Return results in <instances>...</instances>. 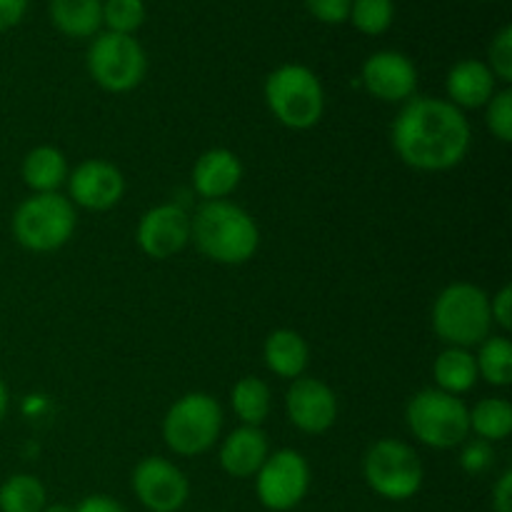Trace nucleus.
<instances>
[{"label": "nucleus", "instance_id": "obj_1", "mask_svg": "<svg viewBox=\"0 0 512 512\" xmlns=\"http://www.w3.org/2000/svg\"><path fill=\"white\" fill-rule=\"evenodd\" d=\"M393 148L405 165L423 173H443L468 158L470 123L460 108L443 98H410L393 130Z\"/></svg>", "mask_w": 512, "mask_h": 512}, {"label": "nucleus", "instance_id": "obj_2", "mask_svg": "<svg viewBox=\"0 0 512 512\" xmlns=\"http://www.w3.org/2000/svg\"><path fill=\"white\" fill-rule=\"evenodd\" d=\"M190 240L218 265H243L260 248V230L253 215L230 200H205L190 220Z\"/></svg>", "mask_w": 512, "mask_h": 512}, {"label": "nucleus", "instance_id": "obj_3", "mask_svg": "<svg viewBox=\"0 0 512 512\" xmlns=\"http://www.w3.org/2000/svg\"><path fill=\"white\" fill-rule=\"evenodd\" d=\"M265 105L280 125L310 130L325 113V90L318 75L300 63H285L265 78Z\"/></svg>", "mask_w": 512, "mask_h": 512}, {"label": "nucleus", "instance_id": "obj_4", "mask_svg": "<svg viewBox=\"0 0 512 512\" xmlns=\"http://www.w3.org/2000/svg\"><path fill=\"white\" fill-rule=\"evenodd\" d=\"M493 328L490 295L480 285L453 283L440 290L433 305V330L448 348H475Z\"/></svg>", "mask_w": 512, "mask_h": 512}, {"label": "nucleus", "instance_id": "obj_5", "mask_svg": "<svg viewBox=\"0 0 512 512\" xmlns=\"http://www.w3.org/2000/svg\"><path fill=\"white\" fill-rule=\"evenodd\" d=\"M405 423L420 443L435 450L458 448L470 438V408L463 398L438 388H425L410 398Z\"/></svg>", "mask_w": 512, "mask_h": 512}, {"label": "nucleus", "instance_id": "obj_6", "mask_svg": "<svg viewBox=\"0 0 512 512\" xmlns=\"http://www.w3.org/2000/svg\"><path fill=\"white\" fill-rule=\"evenodd\" d=\"M75 205L60 193H33L13 215V235L30 253H53L75 233Z\"/></svg>", "mask_w": 512, "mask_h": 512}, {"label": "nucleus", "instance_id": "obj_7", "mask_svg": "<svg viewBox=\"0 0 512 512\" xmlns=\"http://www.w3.org/2000/svg\"><path fill=\"white\" fill-rule=\"evenodd\" d=\"M223 430V408L208 393H188L175 400L163 418V440L175 455L195 458L213 448Z\"/></svg>", "mask_w": 512, "mask_h": 512}, {"label": "nucleus", "instance_id": "obj_8", "mask_svg": "<svg viewBox=\"0 0 512 512\" xmlns=\"http://www.w3.org/2000/svg\"><path fill=\"white\" fill-rule=\"evenodd\" d=\"M363 478L368 488L383 500L403 503L423 488L425 470L418 453L403 440L383 438L365 453Z\"/></svg>", "mask_w": 512, "mask_h": 512}, {"label": "nucleus", "instance_id": "obj_9", "mask_svg": "<svg viewBox=\"0 0 512 512\" xmlns=\"http://www.w3.org/2000/svg\"><path fill=\"white\" fill-rule=\"evenodd\" d=\"M148 70L143 45L135 35L98 33L88 48V73L108 93H128L138 88Z\"/></svg>", "mask_w": 512, "mask_h": 512}, {"label": "nucleus", "instance_id": "obj_10", "mask_svg": "<svg viewBox=\"0 0 512 512\" xmlns=\"http://www.w3.org/2000/svg\"><path fill=\"white\" fill-rule=\"evenodd\" d=\"M310 490V465L298 450L283 448L270 453L255 473V493L263 508L288 512L298 508Z\"/></svg>", "mask_w": 512, "mask_h": 512}, {"label": "nucleus", "instance_id": "obj_11", "mask_svg": "<svg viewBox=\"0 0 512 512\" xmlns=\"http://www.w3.org/2000/svg\"><path fill=\"white\" fill-rule=\"evenodd\" d=\"M130 485L138 503L148 512H178L190 498V483L183 470L158 455L135 465Z\"/></svg>", "mask_w": 512, "mask_h": 512}, {"label": "nucleus", "instance_id": "obj_12", "mask_svg": "<svg viewBox=\"0 0 512 512\" xmlns=\"http://www.w3.org/2000/svg\"><path fill=\"white\" fill-rule=\"evenodd\" d=\"M285 413L300 433L323 435L338 420V398L328 383L300 375L285 393Z\"/></svg>", "mask_w": 512, "mask_h": 512}, {"label": "nucleus", "instance_id": "obj_13", "mask_svg": "<svg viewBox=\"0 0 512 512\" xmlns=\"http://www.w3.org/2000/svg\"><path fill=\"white\" fill-rule=\"evenodd\" d=\"M365 90L380 103H408L418 90V68L398 50H378L360 68Z\"/></svg>", "mask_w": 512, "mask_h": 512}, {"label": "nucleus", "instance_id": "obj_14", "mask_svg": "<svg viewBox=\"0 0 512 512\" xmlns=\"http://www.w3.org/2000/svg\"><path fill=\"white\" fill-rule=\"evenodd\" d=\"M135 240L148 258H175L190 243V215L175 203L155 205L140 218Z\"/></svg>", "mask_w": 512, "mask_h": 512}, {"label": "nucleus", "instance_id": "obj_15", "mask_svg": "<svg viewBox=\"0 0 512 512\" xmlns=\"http://www.w3.org/2000/svg\"><path fill=\"white\" fill-rule=\"evenodd\" d=\"M70 203L80 205L85 210H103L115 208L125 193V178L113 163L108 160H85L73 173L68 175Z\"/></svg>", "mask_w": 512, "mask_h": 512}, {"label": "nucleus", "instance_id": "obj_16", "mask_svg": "<svg viewBox=\"0 0 512 512\" xmlns=\"http://www.w3.org/2000/svg\"><path fill=\"white\" fill-rule=\"evenodd\" d=\"M243 180V163L228 148L205 150L193 165V188L205 200H228Z\"/></svg>", "mask_w": 512, "mask_h": 512}, {"label": "nucleus", "instance_id": "obj_17", "mask_svg": "<svg viewBox=\"0 0 512 512\" xmlns=\"http://www.w3.org/2000/svg\"><path fill=\"white\" fill-rule=\"evenodd\" d=\"M270 455L268 435L253 425H240L233 433L225 435L223 445H220V468L230 475V478H255L263 463Z\"/></svg>", "mask_w": 512, "mask_h": 512}, {"label": "nucleus", "instance_id": "obj_18", "mask_svg": "<svg viewBox=\"0 0 512 512\" xmlns=\"http://www.w3.org/2000/svg\"><path fill=\"white\" fill-rule=\"evenodd\" d=\"M445 93H448V103H453L460 110L485 108L488 100L498 93V80H495L488 63L468 58L448 70Z\"/></svg>", "mask_w": 512, "mask_h": 512}, {"label": "nucleus", "instance_id": "obj_19", "mask_svg": "<svg viewBox=\"0 0 512 512\" xmlns=\"http://www.w3.org/2000/svg\"><path fill=\"white\" fill-rule=\"evenodd\" d=\"M265 365L273 375L283 380H295L305 375L310 363V348L308 340L298 333V330L280 328L265 338L263 345Z\"/></svg>", "mask_w": 512, "mask_h": 512}, {"label": "nucleus", "instance_id": "obj_20", "mask_svg": "<svg viewBox=\"0 0 512 512\" xmlns=\"http://www.w3.org/2000/svg\"><path fill=\"white\" fill-rule=\"evenodd\" d=\"M48 13L68 38H93L103 28V0H50Z\"/></svg>", "mask_w": 512, "mask_h": 512}, {"label": "nucleus", "instance_id": "obj_21", "mask_svg": "<svg viewBox=\"0 0 512 512\" xmlns=\"http://www.w3.org/2000/svg\"><path fill=\"white\" fill-rule=\"evenodd\" d=\"M23 183L33 193H58L60 185L68 180V160L53 145H38L23 158Z\"/></svg>", "mask_w": 512, "mask_h": 512}, {"label": "nucleus", "instance_id": "obj_22", "mask_svg": "<svg viewBox=\"0 0 512 512\" xmlns=\"http://www.w3.org/2000/svg\"><path fill=\"white\" fill-rule=\"evenodd\" d=\"M433 378L438 390L450 395H463L478 385L475 355L465 348H445L433 363Z\"/></svg>", "mask_w": 512, "mask_h": 512}, {"label": "nucleus", "instance_id": "obj_23", "mask_svg": "<svg viewBox=\"0 0 512 512\" xmlns=\"http://www.w3.org/2000/svg\"><path fill=\"white\" fill-rule=\"evenodd\" d=\"M230 403H233V410L240 418V423L260 428L270 415V408H273V395H270L265 380L245 375L230 390Z\"/></svg>", "mask_w": 512, "mask_h": 512}, {"label": "nucleus", "instance_id": "obj_24", "mask_svg": "<svg viewBox=\"0 0 512 512\" xmlns=\"http://www.w3.org/2000/svg\"><path fill=\"white\" fill-rule=\"evenodd\" d=\"M475 365H478V378L493 388H508L512 383V343L503 335H488L478 345Z\"/></svg>", "mask_w": 512, "mask_h": 512}, {"label": "nucleus", "instance_id": "obj_25", "mask_svg": "<svg viewBox=\"0 0 512 512\" xmlns=\"http://www.w3.org/2000/svg\"><path fill=\"white\" fill-rule=\"evenodd\" d=\"M470 433L485 443H500L512 433V405L505 398H483L470 410Z\"/></svg>", "mask_w": 512, "mask_h": 512}, {"label": "nucleus", "instance_id": "obj_26", "mask_svg": "<svg viewBox=\"0 0 512 512\" xmlns=\"http://www.w3.org/2000/svg\"><path fill=\"white\" fill-rule=\"evenodd\" d=\"M45 505H48V493L35 475H10L0 485V512H43Z\"/></svg>", "mask_w": 512, "mask_h": 512}, {"label": "nucleus", "instance_id": "obj_27", "mask_svg": "<svg viewBox=\"0 0 512 512\" xmlns=\"http://www.w3.org/2000/svg\"><path fill=\"white\" fill-rule=\"evenodd\" d=\"M348 20L358 33L375 38V35L388 33V28L393 25L395 3L393 0H353Z\"/></svg>", "mask_w": 512, "mask_h": 512}, {"label": "nucleus", "instance_id": "obj_28", "mask_svg": "<svg viewBox=\"0 0 512 512\" xmlns=\"http://www.w3.org/2000/svg\"><path fill=\"white\" fill-rule=\"evenodd\" d=\"M143 23V0H103V25L108 28V33L135 35Z\"/></svg>", "mask_w": 512, "mask_h": 512}, {"label": "nucleus", "instance_id": "obj_29", "mask_svg": "<svg viewBox=\"0 0 512 512\" xmlns=\"http://www.w3.org/2000/svg\"><path fill=\"white\" fill-rule=\"evenodd\" d=\"M485 125L500 143L512 140V90L503 88L485 105Z\"/></svg>", "mask_w": 512, "mask_h": 512}, {"label": "nucleus", "instance_id": "obj_30", "mask_svg": "<svg viewBox=\"0 0 512 512\" xmlns=\"http://www.w3.org/2000/svg\"><path fill=\"white\" fill-rule=\"evenodd\" d=\"M488 68L493 70L495 80L510 85L512 83V28L498 30V35L493 38L488 48Z\"/></svg>", "mask_w": 512, "mask_h": 512}, {"label": "nucleus", "instance_id": "obj_31", "mask_svg": "<svg viewBox=\"0 0 512 512\" xmlns=\"http://www.w3.org/2000/svg\"><path fill=\"white\" fill-rule=\"evenodd\" d=\"M353 0H305V8L325 25H340L348 20Z\"/></svg>", "mask_w": 512, "mask_h": 512}, {"label": "nucleus", "instance_id": "obj_32", "mask_svg": "<svg viewBox=\"0 0 512 512\" xmlns=\"http://www.w3.org/2000/svg\"><path fill=\"white\" fill-rule=\"evenodd\" d=\"M493 450H490V443L485 440H475V443L465 445L463 455H460V465H463L465 473L480 475L493 465Z\"/></svg>", "mask_w": 512, "mask_h": 512}, {"label": "nucleus", "instance_id": "obj_33", "mask_svg": "<svg viewBox=\"0 0 512 512\" xmlns=\"http://www.w3.org/2000/svg\"><path fill=\"white\" fill-rule=\"evenodd\" d=\"M490 318L495 325H500L503 330H512V288L503 285L498 293L490 298Z\"/></svg>", "mask_w": 512, "mask_h": 512}, {"label": "nucleus", "instance_id": "obj_34", "mask_svg": "<svg viewBox=\"0 0 512 512\" xmlns=\"http://www.w3.org/2000/svg\"><path fill=\"white\" fill-rule=\"evenodd\" d=\"M28 0H0V33L15 28L25 18Z\"/></svg>", "mask_w": 512, "mask_h": 512}, {"label": "nucleus", "instance_id": "obj_35", "mask_svg": "<svg viewBox=\"0 0 512 512\" xmlns=\"http://www.w3.org/2000/svg\"><path fill=\"white\" fill-rule=\"evenodd\" d=\"M493 512H512V470H505L495 483Z\"/></svg>", "mask_w": 512, "mask_h": 512}, {"label": "nucleus", "instance_id": "obj_36", "mask_svg": "<svg viewBox=\"0 0 512 512\" xmlns=\"http://www.w3.org/2000/svg\"><path fill=\"white\" fill-rule=\"evenodd\" d=\"M75 512H128L118 500L108 498V495H88L85 500H80Z\"/></svg>", "mask_w": 512, "mask_h": 512}, {"label": "nucleus", "instance_id": "obj_37", "mask_svg": "<svg viewBox=\"0 0 512 512\" xmlns=\"http://www.w3.org/2000/svg\"><path fill=\"white\" fill-rule=\"evenodd\" d=\"M8 405H10V395H8V388H5L3 378H0V423H3L5 413H8Z\"/></svg>", "mask_w": 512, "mask_h": 512}, {"label": "nucleus", "instance_id": "obj_38", "mask_svg": "<svg viewBox=\"0 0 512 512\" xmlns=\"http://www.w3.org/2000/svg\"><path fill=\"white\" fill-rule=\"evenodd\" d=\"M43 512H75V508H70V505L65 503H53V505H45Z\"/></svg>", "mask_w": 512, "mask_h": 512}]
</instances>
